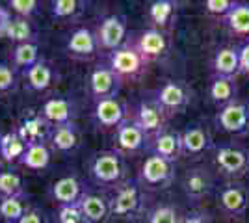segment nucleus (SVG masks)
I'll return each instance as SVG.
<instances>
[{"label":"nucleus","instance_id":"f8f14e48","mask_svg":"<svg viewBox=\"0 0 249 223\" xmlns=\"http://www.w3.org/2000/svg\"><path fill=\"white\" fill-rule=\"evenodd\" d=\"M147 151H151V154H158L162 158L169 160L175 164V160L182 156V138L180 132L175 128H162L160 132L153 134L149 138V147Z\"/></svg>","mask_w":249,"mask_h":223},{"label":"nucleus","instance_id":"7ed1b4c3","mask_svg":"<svg viewBox=\"0 0 249 223\" xmlns=\"http://www.w3.org/2000/svg\"><path fill=\"white\" fill-rule=\"evenodd\" d=\"M138 181L142 184V188H149V190L167 188L175 181V164L158 154H149L142 164Z\"/></svg>","mask_w":249,"mask_h":223},{"label":"nucleus","instance_id":"c9c22d12","mask_svg":"<svg viewBox=\"0 0 249 223\" xmlns=\"http://www.w3.org/2000/svg\"><path fill=\"white\" fill-rule=\"evenodd\" d=\"M8 10L15 13V17L22 19H30L32 15H36L41 10V2L39 0H10L8 2Z\"/></svg>","mask_w":249,"mask_h":223},{"label":"nucleus","instance_id":"f3484780","mask_svg":"<svg viewBox=\"0 0 249 223\" xmlns=\"http://www.w3.org/2000/svg\"><path fill=\"white\" fill-rule=\"evenodd\" d=\"M84 184L78 177L74 175H65L60 177L58 181L52 182L51 186V197L52 201L56 203L58 206H65V205H76L82 199Z\"/></svg>","mask_w":249,"mask_h":223},{"label":"nucleus","instance_id":"393cba45","mask_svg":"<svg viewBox=\"0 0 249 223\" xmlns=\"http://www.w3.org/2000/svg\"><path fill=\"white\" fill-rule=\"evenodd\" d=\"M19 164L24 166L26 170L32 171H41L47 170L51 164V149L43 141H36V143H28L26 151L19 160Z\"/></svg>","mask_w":249,"mask_h":223},{"label":"nucleus","instance_id":"c85d7f7f","mask_svg":"<svg viewBox=\"0 0 249 223\" xmlns=\"http://www.w3.org/2000/svg\"><path fill=\"white\" fill-rule=\"evenodd\" d=\"M39 47L36 41L21 43V45H15L13 52H11V64L13 69H30L32 65H36L39 62Z\"/></svg>","mask_w":249,"mask_h":223},{"label":"nucleus","instance_id":"7c9ffc66","mask_svg":"<svg viewBox=\"0 0 249 223\" xmlns=\"http://www.w3.org/2000/svg\"><path fill=\"white\" fill-rule=\"evenodd\" d=\"M227 28L236 35H249V4L248 2H236V6L231 10L227 17L223 19Z\"/></svg>","mask_w":249,"mask_h":223},{"label":"nucleus","instance_id":"58836bf2","mask_svg":"<svg viewBox=\"0 0 249 223\" xmlns=\"http://www.w3.org/2000/svg\"><path fill=\"white\" fill-rule=\"evenodd\" d=\"M58 222L60 223H84L82 212L76 205H65V206H58Z\"/></svg>","mask_w":249,"mask_h":223},{"label":"nucleus","instance_id":"6e6552de","mask_svg":"<svg viewBox=\"0 0 249 223\" xmlns=\"http://www.w3.org/2000/svg\"><path fill=\"white\" fill-rule=\"evenodd\" d=\"M216 127L227 134H246L249 130V106L246 103L234 101L219 108L216 114Z\"/></svg>","mask_w":249,"mask_h":223},{"label":"nucleus","instance_id":"f704fd0d","mask_svg":"<svg viewBox=\"0 0 249 223\" xmlns=\"http://www.w3.org/2000/svg\"><path fill=\"white\" fill-rule=\"evenodd\" d=\"M84 6L86 4L80 0H56L52 2L51 13L54 19H71L84 10Z\"/></svg>","mask_w":249,"mask_h":223},{"label":"nucleus","instance_id":"412c9836","mask_svg":"<svg viewBox=\"0 0 249 223\" xmlns=\"http://www.w3.org/2000/svg\"><path fill=\"white\" fill-rule=\"evenodd\" d=\"M136 51L145 58V62H153L156 58H160L167 51V37L162 30L156 28H147L138 35V39L132 43Z\"/></svg>","mask_w":249,"mask_h":223},{"label":"nucleus","instance_id":"4be33fe9","mask_svg":"<svg viewBox=\"0 0 249 223\" xmlns=\"http://www.w3.org/2000/svg\"><path fill=\"white\" fill-rule=\"evenodd\" d=\"M238 95V84L236 78L232 76H212L210 86H208V97L214 104H218L219 108L231 104L236 101Z\"/></svg>","mask_w":249,"mask_h":223},{"label":"nucleus","instance_id":"a878e982","mask_svg":"<svg viewBox=\"0 0 249 223\" xmlns=\"http://www.w3.org/2000/svg\"><path fill=\"white\" fill-rule=\"evenodd\" d=\"M78 130L74 123L54 127L51 132V147L58 153H73L78 147Z\"/></svg>","mask_w":249,"mask_h":223},{"label":"nucleus","instance_id":"e433bc0d","mask_svg":"<svg viewBox=\"0 0 249 223\" xmlns=\"http://www.w3.org/2000/svg\"><path fill=\"white\" fill-rule=\"evenodd\" d=\"M234 6H236L234 0H207V2H205L207 13L216 15V17H221V19H225Z\"/></svg>","mask_w":249,"mask_h":223},{"label":"nucleus","instance_id":"cd10ccee","mask_svg":"<svg viewBox=\"0 0 249 223\" xmlns=\"http://www.w3.org/2000/svg\"><path fill=\"white\" fill-rule=\"evenodd\" d=\"M26 141L22 139V136L19 134V130L13 132H6L0 138V156L6 162H19L26 151Z\"/></svg>","mask_w":249,"mask_h":223},{"label":"nucleus","instance_id":"423d86ee","mask_svg":"<svg viewBox=\"0 0 249 223\" xmlns=\"http://www.w3.org/2000/svg\"><path fill=\"white\" fill-rule=\"evenodd\" d=\"M149 62H145V58L136 51V47L132 43L121 45L119 49H115L108 54V67L114 71L115 74H119L121 78H136L145 71V67Z\"/></svg>","mask_w":249,"mask_h":223},{"label":"nucleus","instance_id":"bb28decb","mask_svg":"<svg viewBox=\"0 0 249 223\" xmlns=\"http://www.w3.org/2000/svg\"><path fill=\"white\" fill-rule=\"evenodd\" d=\"M30 208L26 203V195L4 197L0 199V220L6 223H19Z\"/></svg>","mask_w":249,"mask_h":223},{"label":"nucleus","instance_id":"0eeeda50","mask_svg":"<svg viewBox=\"0 0 249 223\" xmlns=\"http://www.w3.org/2000/svg\"><path fill=\"white\" fill-rule=\"evenodd\" d=\"M182 191L190 201H203L208 195H212V191L216 188V181L212 171L207 166H194L188 168L184 177H182Z\"/></svg>","mask_w":249,"mask_h":223},{"label":"nucleus","instance_id":"473e14b6","mask_svg":"<svg viewBox=\"0 0 249 223\" xmlns=\"http://www.w3.org/2000/svg\"><path fill=\"white\" fill-rule=\"evenodd\" d=\"M15 195H26L21 175L15 171H0V199Z\"/></svg>","mask_w":249,"mask_h":223},{"label":"nucleus","instance_id":"4c0bfd02","mask_svg":"<svg viewBox=\"0 0 249 223\" xmlns=\"http://www.w3.org/2000/svg\"><path fill=\"white\" fill-rule=\"evenodd\" d=\"M17 78H15V69L10 64L0 62V93H6L15 89Z\"/></svg>","mask_w":249,"mask_h":223},{"label":"nucleus","instance_id":"ea45409f","mask_svg":"<svg viewBox=\"0 0 249 223\" xmlns=\"http://www.w3.org/2000/svg\"><path fill=\"white\" fill-rule=\"evenodd\" d=\"M11 19H13L11 11L8 10V8H4V6H0V39H4V37H6Z\"/></svg>","mask_w":249,"mask_h":223},{"label":"nucleus","instance_id":"b1692460","mask_svg":"<svg viewBox=\"0 0 249 223\" xmlns=\"http://www.w3.org/2000/svg\"><path fill=\"white\" fill-rule=\"evenodd\" d=\"M212 73L214 76H236L240 73L238 49L223 47L212 58Z\"/></svg>","mask_w":249,"mask_h":223},{"label":"nucleus","instance_id":"20e7f679","mask_svg":"<svg viewBox=\"0 0 249 223\" xmlns=\"http://www.w3.org/2000/svg\"><path fill=\"white\" fill-rule=\"evenodd\" d=\"M214 162L225 177L240 179L249 170V151L236 143H223L216 147Z\"/></svg>","mask_w":249,"mask_h":223},{"label":"nucleus","instance_id":"2f4dec72","mask_svg":"<svg viewBox=\"0 0 249 223\" xmlns=\"http://www.w3.org/2000/svg\"><path fill=\"white\" fill-rule=\"evenodd\" d=\"M6 39H10L15 45L36 41V30H34V26L28 19L13 17L10 22V28H8V34H6Z\"/></svg>","mask_w":249,"mask_h":223},{"label":"nucleus","instance_id":"aec40b11","mask_svg":"<svg viewBox=\"0 0 249 223\" xmlns=\"http://www.w3.org/2000/svg\"><path fill=\"white\" fill-rule=\"evenodd\" d=\"M69 56L78 58V60H89L93 58L99 51V41H97V34L91 32L89 28H76L71 32L67 45H65Z\"/></svg>","mask_w":249,"mask_h":223},{"label":"nucleus","instance_id":"c756f323","mask_svg":"<svg viewBox=\"0 0 249 223\" xmlns=\"http://www.w3.org/2000/svg\"><path fill=\"white\" fill-rule=\"evenodd\" d=\"M175 10L177 2H173V0H155V2H151L147 15H149L151 24L155 26L156 30H160V28L169 24V21L175 15Z\"/></svg>","mask_w":249,"mask_h":223},{"label":"nucleus","instance_id":"6ab92c4d","mask_svg":"<svg viewBox=\"0 0 249 223\" xmlns=\"http://www.w3.org/2000/svg\"><path fill=\"white\" fill-rule=\"evenodd\" d=\"M39 114L51 127H60V125L73 123L74 116H76V108L69 99L54 97V99H49L43 103Z\"/></svg>","mask_w":249,"mask_h":223},{"label":"nucleus","instance_id":"f257e3e1","mask_svg":"<svg viewBox=\"0 0 249 223\" xmlns=\"http://www.w3.org/2000/svg\"><path fill=\"white\" fill-rule=\"evenodd\" d=\"M126 175V164L123 154L117 149H106L99 151L91 156L89 162V177L95 184L106 186V188H117L121 182H124Z\"/></svg>","mask_w":249,"mask_h":223},{"label":"nucleus","instance_id":"39448f33","mask_svg":"<svg viewBox=\"0 0 249 223\" xmlns=\"http://www.w3.org/2000/svg\"><path fill=\"white\" fill-rule=\"evenodd\" d=\"M153 99L167 116L184 112L192 103V89L182 80H167L153 93Z\"/></svg>","mask_w":249,"mask_h":223},{"label":"nucleus","instance_id":"5701e85b","mask_svg":"<svg viewBox=\"0 0 249 223\" xmlns=\"http://www.w3.org/2000/svg\"><path fill=\"white\" fill-rule=\"evenodd\" d=\"M26 84L34 91H47L54 80H56V71L51 64H47L45 60H39L36 65H32L30 69L24 71Z\"/></svg>","mask_w":249,"mask_h":223},{"label":"nucleus","instance_id":"1a4fd4ad","mask_svg":"<svg viewBox=\"0 0 249 223\" xmlns=\"http://www.w3.org/2000/svg\"><path fill=\"white\" fill-rule=\"evenodd\" d=\"M123 86V78L115 74L108 64L97 65L91 74H89V93L93 101H103V99H112L117 97Z\"/></svg>","mask_w":249,"mask_h":223},{"label":"nucleus","instance_id":"37998d69","mask_svg":"<svg viewBox=\"0 0 249 223\" xmlns=\"http://www.w3.org/2000/svg\"><path fill=\"white\" fill-rule=\"evenodd\" d=\"M19 223H45V218H43V214L37 208H30Z\"/></svg>","mask_w":249,"mask_h":223},{"label":"nucleus","instance_id":"72a5a7b5","mask_svg":"<svg viewBox=\"0 0 249 223\" xmlns=\"http://www.w3.org/2000/svg\"><path fill=\"white\" fill-rule=\"evenodd\" d=\"M180 216L173 205H156L147 212V223H180Z\"/></svg>","mask_w":249,"mask_h":223},{"label":"nucleus","instance_id":"9d476101","mask_svg":"<svg viewBox=\"0 0 249 223\" xmlns=\"http://www.w3.org/2000/svg\"><path fill=\"white\" fill-rule=\"evenodd\" d=\"M115 145L121 154L123 153H140L149 147V134L143 132V128L140 127L132 117H128L115 128Z\"/></svg>","mask_w":249,"mask_h":223},{"label":"nucleus","instance_id":"a211bd4d","mask_svg":"<svg viewBox=\"0 0 249 223\" xmlns=\"http://www.w3.org/2000/svg\"><path fill=\"white\" fill-rule=\"evenodd\" d=\"M78 208L82 212L84 223H104L110 214V197L95 191H86L78 201Z\"/></svg>","mask_w":249,"mask_h":223},{"label":"nucleus","instance_id":"4468645a","mask_svg":"<svg viewBox=\"0 0 249 223\" xmlns=\"http://www.w3.org/2000/svg\"><path fill=\"white\" fill-rule=\"evenodd\" d=\"M124 119H128L126 116V106L121 103L119 97H112V99H103L97 101L93 106V121L97 123V127L104 128H117Z\"/></svg>","mask_w":249,"mask_h":223},{"label":"nucleus","instance_id":"79ce46f5","mask_svg":"<svg viewBox=\"0 0 249 223\" xmlns=\"http://www.w3.org/2000/svg\"><path fill=\"white\" fill-rule=\"evenodd\" d=\"M180 223H210V216L207 212H201V210H194V212H188Z\"/></svg>","mask_w":249,"mask_h":223},{"label":"nucleus","instance_id":"9b49d317","mask_svg":"<svg viewBox=\"0 0 249 223\" xmlns=\"http://www.w3.org/2000/svg\"><path fill=\"white\" fill-rule=\"evenodd\" d=\"M167 117L169 116L160 108V104L156 103L155 99L153 97H147V99L138 103L132 119L143 128V132H147L149 138H151L153 134L160 132L162 128H166Z\"/></svg>","mask_w":249,"mask_h":223},{"label":"nucleus","instance_id":"ddd939ff","mask_svg":"<svg viewBox=\"0 0 249 223\" xmlns=\"http://www.w3.org/2000/svg\"><path fill=\"white\" fill-rule=\"evenodd\" d=\"M124 37H126V19L123 15H108L104 17L99 30H97V41H99V49L104 51H115L121 45H124Z\"/></svg>","mask_w":249,"mask_h":223},{"label":"nucleus","instance_id":"2eb2a0df","mask_svg":"<svg viewBox=\"0 0 249 223\" xmlns=\"http://www.w3.org/2000/svg\"><path fill=\"white\" fill-rule=\"evenodd\" d=\"M218 203L223 212L231 216L244 214L249 206V190L240 182H229L218 193Z\"/></svg>","mask_w":249,"mask_h":223},{"label":"nucleus","instance_id":"f03ea898","mask_svg":"<svg viewBox=\"0 0 249 223\" xmlns=\"http://www.w3.org/2000/svg\"><path fill=\"white\" fill-rule=\"evenodd\" d=\"M143 205V188L138 179H128L115 188L110 195V214L114 218L128 220L142 210Z\"/></svg>","mask_w":249,"mask_h":223},{"label":"nucleus","instance_id":"a19ab883","mask_svg":"<svg viewBox=\"0 0 249 223\" xmlns=\"http://www.w3.org/2000/svg\"><path fill=\"white\" fill-rule=\"evenodd\" d=\"M238 60H240V73L249 74V41H246L238 49Z\"/></svg>","mask_w":249,"mask_h":223},{"label":"nucleus","instance_id":"dca6fc26","mask_svg":"<svg viewBox=\"0 0 249 223\" xmlns=\"http://www.w3.org/2000/svg\"><path fill=\"white\" fill-rule=\"evenodd\" d=\"M180 138H182V154L188 156H201L203 153L212 149V136L207 127L201 123H190L180 132Z\"/></svg>","mask_w":249,"mask_h":223}]
</instances>
